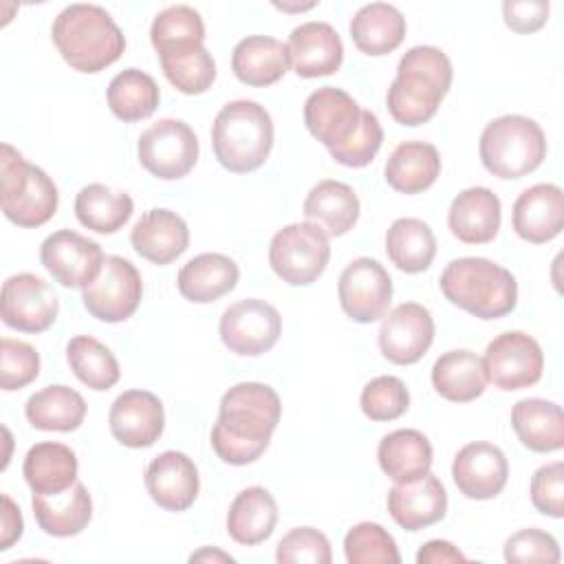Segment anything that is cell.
Wrapping results in <instances>:
<instances>
[{
    "label": "cell",
    "mask_w": 564,
    "mask_h": 564,
    "mask_svg": "<svg viewBox=\"0 0 564 564\" xmlns=\"http://www.w3.org/2000/svg\"><path fill=\"white\" fill-rule=\"evenodd\" d=\"M280 414L282 403L271 386L260 381L231 386L220 399L218 419L209 436L216 456L229 465L258 460L271 443Z\"/></svg>",
    "instance_id": "6da1fadb"
},
{
    "label": "cell",
    "mask_w": 564,
    "mask_h": 564,
    "mask_svg": "<svg viewBox=\"0 0 564 564\" xmlns=\"http://www.w3.org/2000/svg\"><path fill=\"white\" fill-rule=\"evenodd\" d=\"M452 77V62L438 46L419 44L408 48L386 95L392 119L410 128L430 121L447 95Z\"/></svg>",
    "instance_id": "7a4b0ae2"
},
{
    "label": "cell",
    "mask_w": 564,
    "mask_h": 564,
    "mask_svg": "<svg viewBox=\"0 0 564 564\" xmlns=\"http://www.w3.org/2000/svg\"><path fill=\"white\" fill-rule=\"evenodd\" d=\"M51 40L62 59L79 73H99L126 51L121 29L99 4L64 7L53 20Z\"/></svg>",
    "instance_id": "3957f363"
},
{
    "label": "cell",
    "mask_w": 564,
    "mask_h": 564,
    "mask_svg": "<svg viewBox=\"0 0 564 564\" xmlns=\"http://www.w3.org/2000/svg\"><path fill=\"white\" fill-rule=\"evenodd\" d=\"M438 284L445 300L478 319L505 317L518 304L513 273L489 258L467 256L452 260Z\"/></svg>",
    "instance_id": "277c9868"
},
{
    "label": "cell",
    "mask_w": 564,
    "mask_h": 564,
    "mask_svg": "<svg viewBox=\"0 0 564 564\" xmlns=\"http://www.w3.org/2000/svg\"><path fill=\"white\" fill-rule=\"evenodd\" d=\"M212 148L218 163L234 174L258 170L273 148L269 110L253 99L225 104L212 123Z\"/></svg>",
    "instance_id": "5b68a950"
},
{
    "label": "cell",
    "mask_w": 564,
    "mask_h": 564,
    "mask_svg": "<svg viewBox=\"0 0 564 564\" xmlns=\"http://www.w3.org/2000/svg\"><path fill=\"white\" fill-rule=\"evenodd\" d=\"M482 167L498 178H522L538 170L546 156V137L524 115H502L489 121L478 143Z\"/></svg>",
    "instance_id": "8992f818"
},
{
    "label": "cell",
    "mask_w": 564,
    "mask_h": 564,
    "mask_svg": "<svg viewBox=\"0 0 564 564\" xmlns=\"http://www.w3.org/2000/svg\"><path fill=\"white\" fill-rule=\"evenodd\" d=\"M0 203L13 225L31 229L55 216L59 194L42 167L31 165L13 145L2 143Z\"/></svg>",
    "instance_id": "52a82bcc"
},
{
    "label": "cell",
    "mask_w": 564,
    "mask_h": 564,
    "mask_svg": "<svg viewBox=\"0 0 564 564\" xmlns=\"http://www.w3.org/2000/svg\"><path fill=\"white\" fill-rule=\"evenodd\" d=\"M330 258L328 236L313 223H291L273 234L269 264L282 282L291 286L313 284Z\"/></svg>",
    "instance_id": "ba28073f"
},
{
    "label": "cell",
    "mask_w": 564,
    "mask_h": 564,
    "mask_svg": "<svg viewBox=\"0 0 564 564\" xmlns=\"http://www.w3.org/2000/svg\"><path fill=\"white\" fill-rule=\"evenodd\" d=\"M139 163L156 178L176 181L192 172L198 161V139L181 119H159L141 132L137 143Z\"/></svg>",
    "instance_id": "9c48e42d"
},
{
    "label": "cell",
    "mask_w": 564,
    "mask_h": 564,
    "mask_svg": "<svg viewBox=\"0 0 564 564\" xmlns=\"http://www.w3.org/2000/svg\"><path fill=\"white\" fill-rule=\"evenodd\" d=\"M143 282L137 267L121 256H106L99 275L82 289L86 311L106 322H126L139 308Z\"/></svg>",
    "instance_id": "30bf717a"
},
{
    "label": "cell",
    "mask_w": 564,
    "mask_h": 564,
    "mask_svg": "<svg viewBox=\"0 0 564 564\" xmlns=\"http://www.w3.org/2000/svg\"><path fill=\"white\" fill-rule=\"evenodd\" d=\"M218 333L231 352L240 357H258L275 346L282 333V317L269 302L247 297L223 311Z\"/></svg>",
    "instance_id": "8fae6325"
},
{
    "label": "cell",
    "mask_w": 564,
    "mask_h": 564,
    "mask_svg": "<svg viewBox=\"0 0 564 564\" xmlns=\"http://www.w3.org/2000/svg\"><path fill=\"white\" fill-rule=\"evenodd\" d=\"M482 364L487 379L496 388L513 392L540 381L544 370V352L531 335L522 330H507L487 344Z\"/></svg>",
    "instance_id": "7c38bea8"
},
{
    "label": "cell",
    "mask_w": 564,
    "mask_h": 564,
    "mask_svg": "<svg viewBox=\"0 0 564 564\" xmlns=\"http://www.w3.org/2000/svg\"><path fill=\"white\" fill-rule=\"evenodd\" d=\"M59 313L53 286L35 273H15L4 280L0 295L2 322L20 333H44Z\"/></svg>",
    "instance_id": "4fadbf2b"
},
{
    "label": "cell",
    "mask_w": 564,
    "mask_h": 564,
    "mask_svg": "<svg viewBox=\"0 0 564 564\" xmlns=\"http://www.w3.org/2000/svg\"><path fill=\"white\" fill-rule=\"evenodd\" d=\"M337 295L350 319L370 324L388 313L392 302V278L379 260L355 258L339 275Z\"/></svg>",
    "instance_id": "5bb4252c"
},
{
    "label": "cell",
    "mask_w": 564,
    "mask_h": 564,
    "mask_svg": "<svg viewBox=\"0 0 564 564\" xmlns=\"http://www.w3.org/2000/svg\"><path fill=\"white\" fill-rule=\"evenodd\" d=\"M104 251L99 242L73 231L59 229L40 245V260L44 269L64 289H84L101 271Z\"/></svg>",
    "instance_id": "9a60e30c"
},
{
    "label": "cell",
    "mask_w": 564,
    "mask_h": 564,
    "mask_svg": "<svg viewBox=\"0 0 564 564\" xmlns=\"http://www.w3.org/2000/svg\"><path fill=\"white\" fill-rule=\"evenodd\" d=\"M379 348L397 366L416 364L434 341V319L419 302H403L383 315Z\"/></svg>",
    "instance_id": "2e32d148"
},
{
    "label": "cell",
    "mask_w": 564,
    "mask_h": 564,
    "mask_svg": "<svg viewBox=\"0 0 564 564\" xmlns=\"http://www.w3.org/2000/svg\"><path fill=\"white\" fill-rule=\"evenodd\" d=\"M364 108L341 88L322 86L304 101L308 132L328 150L344 145L359 128Z\"/></svg>",
    "instance_id": "e0dca14e"
},
{
    "label": "cell",
    "mask_w": 564,
    "mask_h": 564,
    "mask_svg": "<svg viewBox=\"0 0 564 564\" xmlns=\"http://www.w3.org/2000/svg\"><path fill=\"white\" fill-rule=\"evenodd\" d=\"M108 425L121 445L132 449L150 447L165 427L163 403L150 390H126L112 401Z\"/></svg>",
    "instance_id": "ac0fdd59"
},
{
    "label": "cell",
    "mask_w": 564,
    "mask_h": 564,
    "mask_svg": "<svg viewBox=\"0 0 564 564\" xmlns=\"http://www.w3.org/2000/svg\"><path fill=\"white\" fill-rule=\"evenodd\" d=\"M452 478L465 498L489 500L505 489L509 478V463L498 445L474 441L460 447L454 456Z\"/></svg>",
    "instance_id": "d6986e66"
},
{
    "label": "cell",
    "mask_w": 564,
    "mask_h": 564,
    "mask_svg": "<svg viewBox=\"0 0 564 564\" xmlns=\"http://www.w3.org/2000/svg\"><path fill=\"white\" fill-rule=\"evenodd\" d=\"M145 487L150 498L165 511H185L194 505L200 478L194 460L176 449H167L145 467Z\"/></svg>",
    "instance_id": "ffe728a7"
},
{
    "label": "cell",
    "mask_w": 564,
    "mask_h": 564,
    "mask_svg": "<svg viewBox=\"0 0 564 564\" xmlns=\"http://www.w3.org/2000/svg\"><path fill=\"white\" fill-rule=\"evenodd\" d=\"M289 62L300 77H326L339 70L344 62V44L339 33L322 20L295 26L286 42Z\"/></svg>",
    "instance_id": "44dd1931"
},
{
    "label": "cell",
    "mask_w": 564,
    "mask_h": 564,
    "mask_svg": "<svg viewBox=\"0 0 564 564\" xmlns=\"http://www.w3.org/2000/svg\"><path fill=\"white\" fill-rule=\"evenodd\" d=\"M513 231L533 245L553 240L564 225V194L553 183L527 187L511 209Z\"/></svg>",
    "instance_id": "7402d4cb"
},
{
    "label": "cell",
    "mask_w": 564,
    "mask_h": 564,
    "mask_svg": "<svg viewBox=\"0 0 564 564\" xmlns=\"http://www.w3.org/2000/svg\"><path fill=\"white\" fill-rule=\"evenodd\" d=\"M388 511L405 531H419L436 524L447 513V491L434 474L410 482H397L388 491Z\"/></svg>",
    "instance_id": "603a6c76"
},
{
    "label": "cell",
    "mask_w": 564,
    "mask_h": 564,
    "mask_svg": "<svg viewBox=\"0 0 564 564\" xmlns=\"http://www.w3.org/2000/svg\"><path fill=\"white\" fill-rule=\"evenodd\" d=\"M132 249L152 264H170L189 247L187 223L170 209H148L130 231Z\"/></svg>",
    "instance_id": "cb8c5ba5"
},
{
    "label": "cell",
    "mask_w": 564,
    "mask_h": 564,
    "mask_svg": "<svg viewBox=\"0 0 564 564\" xmlns=\"http://www.w3.org/2000/svg\"><path fill=\"white\" fill-rule=\"evenodd\" d=\"M502 218L500 198L482 185L463 189L449 205L447 227L465 245H485L498 236Z\"/></svg>",
    "instance_id": "d4e9b609"
},
{
    "label": "cell",
    "mask_w": 564,
    "mask_h": 564,
    "mask_svg": "<svg viewBox=\"0 0 564 564\" xmlns=\"http://www.w3.org/2000/svg\"><path fill=\"white\" fill-rule=\"evenodd\" d=\"M31 507L37 527L53 538H73L82 533L93 518L90 494L79 480L59 494H33Z\"/></svg>",
    "instance_id": "484cf974"
},
{
    "label": "cell",
    "mask_w": 564,
    "mask_h": 564,
    "mask_svg": "<svg viewBox=\"0 0 564 564\" xmlns=\"http://www.w3.org/2000/svg\"><path fill=\"white\" fill-rule=\"evenodd\" d=\"M240 278L238 264L225 253H200L187 260L178 275V293L194 304H209L234 291Z\"/></svg>",
    "instance_id": "4316f807"
},
{
    "label": "cell",
    "mask_w": 564,
    "mask_h": 564,
    "mask_svg": "<svg viewBox=\"0 0 564 564\" xmlns=\"http://www.w3.org/2000/svg\"><path fill=\"white\" fill-rule=\"evenodd\" d=\"M302 212L306 220L322 227L328 238H337L355 227L359 218V198L348 183L326 178L311 187Z\"/></svg>",
    "instance_id": "83f0119b"
},
{
    "label": "cell",
    "mask_w": 564,
    "mask_h": 564,
    "mask_svg": "<svg viewBox=\"0 0 564 564\" xmlns=\"http://www.w3.org/2000/svg\"><path fill=\"white\" fill-rule=\"evenodd\" d=\"M289 51L275 37L249 35L234 46L231 70L247 86H271L289 70Z\"/></svg>",
    "instance_id": "f1b7e54d"
},
{
    "label": "cell",
    "mask_w": 564,
    "mask_h": 564,
    "mask_svg": "<svg viewBox=\"0 0 564 564\" xmlns=\"http://www.w3.org/2000/svg\"><path fill=\"white\" fill-rule=\"evenodd\" d=\"M511 427L531 452H557L564 445V414L555 401L522 399L511 410Z\"/></svg>",
    "instance_id": "f546056e"
},
{
    "label": "cell",
    "mask_w": 564,
    "mask_h": 564,
    "mask_svg": "<svg viewBox=\"0 0 564 564\" xmlns=\"http://www.w3.org/2000/svg\"><path fill=\"white\" fill-rule=\"evenodd\" d=\"M278 524V502L264 487L242 489L229 505L227 533L234 542L256 546L264 542Z\"/></svg>",
    "instance_id": "4dcf8cb0"
},
{
    "label": "cell",
    "mask_w": 564,
    "mask_h": 564,
    "mask_svg": "<svg viewBox=\"0 0 564 564\" xmlns=\"http://www.w3.org/2000/svg\"><path fill=\"white\" fill-rule=\"evenodd\" d=\"M489 379L482 359L465 348L443 352L432 366L434 390L452 403H469L478 399Z\"/></svg>",
    "instance_id": "1f68e13d"
},
{
    "label": "cell",
    "mask_w": 564,
    "mask_h": 564,
    "mask_svg": "<svg viewBox=\"0 0 564 564\" xmlns=\"http://www.w3.org/2000/svg\"><path fill=\"white\" fill-rule=\"evenodd\" d=\"M22 474L33 494H59L77 480V456L64 443L42 441L29 447Z\"/></svg>",
    "instance_id": "d6a6232c"
},
{
    "label": "cell",
    "mask_w": 564,
    "mask_h": 564,
    "mask_svg": "<svg viewBox=\"0 0 564 564\" xmlns=\"http://www.w3.org/2000/svg\"><path fill=\"white\" fill-rule=\"evenodd\" d=\"M386 181L401 194H419L434 185L441 174V154L427 141L399 143L383 167Z\"/></svg>",
    "instance_id": "836d02e7"
},
{
    "label": "cell",
    "mask_w": 564,
    "mask_h": 564,
    "mask_svg": "<svg viewBox=\"0 0 564 564\" xmlns=\"http://www.w3.org/2000/svg\"><path fill=\"white\" fill-rule=\"evenodd\" d=\"M350 37L366 55H388L405 37V18L388 2L364 4L350 20Z\"/></svg>",
    "instance_id": "e575fe53"
},
{
    "label": "cell",
    "mask_w": 564,
    "mask_h": 564,
    "mask_svg": "<svg viewBox=\"0 0 564 564\" xmlns=\"http://www.w3.org/2000/svg\"><path fill=\"white\" fill-rule=\"evenodd\" d=\"M377 458L388 478L410 482L425 476L432 467V445L419 430H394L379 441Z\"/></svg>",
    "instance_id": "d590c367"
},
{
    "label": "cell",
    "mask_w": 564,
    "mask_h": 564,
    "mask_svg": "<svg viewBox=\"0 0 564 564\" xmlns=\"http://www.w3.org/2000/svg\"><path fill=\"white\" fill-rule=\"evenodd\" d=\"M24 416L42 432H73L86 419V401L64 383L46 386L26 399Z\"/></svg>",
    "instance_id": "8d00e7d4"
},
{
    "label": "cell",
    "mask_w": 564,
    "mask_h": 564,
    "mask_svg": "<svg viewBox=\"0 0 564 564\" xmlns=\"http://www.w3.org/2000/svg\"><path fill=\"white\" fill-rule=\"evenodd\" d=\"M134 203L130 194L112 189L104 183L84 185L75 196L77 220L97 234L119 231L132 216Z\"/></svg>",
    "instance_id": "74e56055"
},
{
    "label": "cell",
    "mask_w": 564,
    "mask_h": 564,
    "mask_svg": "<svg viewBox=\"0 0 564 564\" xmlns=\"http://www.w3.org/2000/svg\"><path fill=\"white\" fill-rule=\"evenodd\" d=\"M386 253L405 273L425 271L436 256L432 227L419 218H397L386 231Z\"/></svg>",
    "instance_id": "f35d334b"
},
{
    "label": "cell",
    "mask_w": 564,
    "mask_h": 564,
    "mask_svg": "<svg viewBox=\"0 0 564 564\" xmlns=\"http://www.w3.org/2000/svg\"><path fill=\"white\" fill-rule=\"evenodd\" d=\"M106 99L117 119L132 123L148 119L156 110L161 90L152 75L139 68H126L110 79Z\"/></svg>",
    "instance_id": "ab89813d"
},
{
    "label": "cell",
    "mask_w": 564,
    "mask_h": 564,
    "mask_svg": "<svg viewBox=\"0 0 564 564\" xmlns=\"http://www.w3.org/2000/svg\"><path fill=\"white\" fill-rule=\"evenodd\" d=\"M66 361L73 375L97 392L110 390L121 377V368L112 350L90 335H77L66 344Z\"/></svg>",
    "instance_id": "60d3db41"
},
{
    "label": "cell",
    "mask_w": 564,
    "mask_h": 564,
    "mask_svg": "<svg viewBox=\"0 0 564 564\" xmlns=\"http://www.w3.org/2000/svg\"><path fill=\"white\" fill-rule=\"evenodd\" d=\"M159 59L167 82L183 95H200L216 79V62L203 44L163 53Z\"/></svg>",
    "instance_id": "b9f144b4"
},
{
    "label": "cell",
    "mask_w": 564,
    "mask_h": 564,
    "mask_svg": "<svg viewBox=\"0 0 564 564\" xmlns=\"http://www.w3.org/2000/svg\"><path fill=\"white\" fill-rule=\"evenodd\" d=\"M150 40L159 55L198 46L205 42V24L196 9L187 4H172L156 13L150 26Z\"/></svg>",
    "instance_id": "7bdbcfd3"
},
{
    "label": "cell",
    "mask_w": 564,
    "mask_h": 564,
    "mask_svg": "<svg viewBox=\"0 0 564 564\" xmlns=\"http://www.w3.org/2000/svg\"><path fill=\"white\" fill-rule=\"evenodd\" d=\"M348 564H399L401 553L394 538L377 522H359L344 538Z\"/></svg>",
    "instance_id": "ee69618b"
},
{
    "label": "cell",
    "mask_w": 564,
    "mask_h": 564,
    "mask_svg": "<svg viewBox=\"0 0 564 564\" xmlns=\"http://www.w3.org/2000/svg\"><path fill=\"white\" fill-rule=\"evenodd\" d=\"M359 405L370 421H394L410 408V392L399 377L381 375L364 386Z\"/></svg>",
    "instance_id": "f6af8a7d"
},
{
    "label": "cell",
    "mask_w": 564,
    "mask_h": 564,
    "mask_svg": "<svg viewBox=\"0 0 564 564\" xmlns=\"http://www.w3.org/2000/svg\"><path fill=\"white\" fill-rule=\"evenodd\" d=\"M40 375L37 350L20 339L2 337L0 341V386L2 390H20Z\"/></svg>",
    "instance_id": "bcb514c9"
},
{
    "label": "cell",
    "mask_w": 564,
    "mask_h": 564,
    "mask_svg": "<svg viewBox=\"0 0 564 564\" xmlns=\"http://www.w3.org/2000/svg\"><path fill=\"white\" fill-rule=\"evenodd\" d=\"M275 560L280 564H297V562L330 564L333 562L330 542L322 531L313 527H297V529H291L286 535H282L275 549Z\"/></svg>",
    "instance_id": "7dc6e473"
},
{
    "label": "cell",
    "mask_w": 564,
    "mask_h": 564,
    "mask_svg": "<svg viewBox=\"0 0 564 564\" xmlns=\"http://www.w3.org/2000/svg\"><path fill=\"white\" fill-rule=\"evenodd\" d=\"M381 143H383V128H381L377 115L370 110H364L357 132L344 145L328 150V152L339 165L364 167L375 159Z\"/></svg>",
    "instance_id": "c3c4849f"
},
{
    "label": "cell",
    "mask_w": 564,
    "mask_h": 564,
    "mask_svg": "<svg viewBox=\"0 0 564 564\" xmlns=\"http://www.w3.org/2000/svg\"><path fill=\"white\" fill-rule=\"evenodd\" d=\"M562 557L557 540L542 529H520L505 542L507 562H546L557 564Z\"/></svg>",
    "instance_id": "681fc988"
},
{
    "label": "cell",
    "mask_w": 564,
    "mask_h": 564,
    "mask_svg": "<svg viewBox=\"0 0 564 564\" xmlns=\"http://www.w3.org/2000/svg\"><path fill=\"white\" fill-rule=\"evenodd\" d=\"M531 502L533 507L551 518L564 516V463L555 460L542 465L531 476Z\"/></svg>",
    "instance_id": "f907efd6"
},
{
    "label": "cell",
    "mask_w": 564,
    "mask_h": 564,
    "mask_svg": "<svg viewBox=\"0 0 564 564\" xmlns=\"http://www.w3.org/2000/svg\"><path fill=\"white\" fill-rule=\"evenodd\" d=\"M551 4L546 0H505L502 18L505 24L516 33H533L549 20Z\"/></svg>",
    "instance_id": "816d5d0a"
},
{
    "label": "cell",
    "mask_w": 564,
    "mask_h": 564,
    "mask_svg": "<svg viewBox=\"0 0 564 564\" xmlns=\"http://www.w3.org/2000/svg\"><path fill=\"white\" fill-rule=\"evenodd\" d=\"M22 513L20 507L2 494V529H0V551H9L22 538Z\"/></svg>",
    "instance_id": "f5cc1de1"
},
{
    "label": "cell",
    "mask_w": 564,
    "mask_h": 564,
    "mask_svg": "<svg viewBox=\"0 0 564 564\" xmlns=\"http://www.w3.org/2000/svg\"><path fill=\"white\" fill-rule=\"evenodd\" d=\"M465 560L467 557L458 551V546H454L447 540H430L416 553L419 564H449V562H465Z\"/></svg>",
    "instance_id": "db71d44e"
},
{
    "label": "cell",
    "mask_w": 564,
    "mask_h": 564,
    "mask_svg": "<svg viewBox=\"0 0 564 564\" xmlns=\"http://www.w3.org/2000/svg\"><path fill=\"white\" fill-rule=\"evenodd\" d=\"M189 562H234V557L227 555V553H223V551H218V549L205 546V549L192 553V555H189Z\"/></svg>",
    "instance_id": "11a10c76"
}]
</instances>
